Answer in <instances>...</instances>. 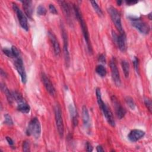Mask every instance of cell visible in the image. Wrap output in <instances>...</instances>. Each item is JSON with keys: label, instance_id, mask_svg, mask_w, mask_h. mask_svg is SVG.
Wrapping results in <instances>:
<instances>
[{"label": "cell", "instance_id": "cell-17", "mask_svg": "<svg viewBox=\"0 0 152 152\" xmlns=\"http://www.w3.org/2000/svg\"><path fill=\"white\" fill-rule=\"evenodd\" d=\"M68 109H69V112L70 113L71 118L72 119V124L74 126H75L78 125V122L77 113L75 110V108L72 104H70L68 106Z\"/></svg>", "mask_w": 152, "mask_h": 152}, {"label": "cell", "instance_id": "cell-19", "mask_svg": "<svg viewBox=\"0 0 152 152\" xmlns=\"http://www.w3.org/2000/svg\"><path fill=\"white\" fill-rule=\"evenodd\" d=\"M60 5L63 10V12L66 17V18L68 20H70V17H71V10H70V7L69 5V4L64 1H59Z\"/></svg>", "mask_w": 152, "mask_h": 152}, {"label": "cell", "instance_id": "cell-42", "mask_svg": "<svg viewBox=\"0 0 152 152\" xmlns=\"http://www.w3.org/2000/svg\"><path fill=\"white\" fill-rule=\"evenodd\" d=\"M151 13H150L149 15H148V18H149L150 20H151Z\"/></svg>", "mask_w": 152, "mask_h": 152}, {"label": "cell", "instance_id": "cell-7", "mask_svg": "<svg viewBox=\"0 0 152 152\" xmlns=\"http://www.w3.org/2000/svg\"><path fill=\"white\" fill-rule=\"evenodd\" d=\"M61 34L62 37L63 38V42H64V58L65 61L66 63V65L67 66L69 65V61H70V58H69V53L68 50V34L67 31L63 24H61Z\"/></svg>", "mask_w": 152, "mask_h": 152}, {"label": "cell", "instance_id": "cell-16", "mask_svg": "<svg viewBox=\"0 0 152 152\" xmlns=\"http://www.w3.org/2000/svg\"><path fill=\"white\" fill-rule=\"evenodd\" d=\"M23 4V8L24 9V12L26 14L27 17L29 18H32L33 15V7H32V1L30 0H25L21 1Z\"/></svg>", "mask_w": 152, "mask_h": 152}, {"label": "cell", "instance_id": "cell-28", "mask_svg": "<svg viewBox=\"0 0 152 152\" xmlns=\"http://www.w3.org/2000/svg\"><path fill=\"white\" fill-rule=\"evenodd\" d=\"M4 118H5L4 123H5L6 125H9V126H11V125H13L12 119L11 116H10L9 114H8V113L5 114Z\"/></svg>", "mask_w": 152, "mask_h": 152}, {"label": "cell", "instance_id": "cell-11", "mask_svg": "<svg viewBox=\"0 0 152 152\" xmlns=\"http://www.w3.org/2000/svg\"><path fill=\"white\" fill-rule=\"evenodd\" d=\"M14 66L18 73L20 75L22 83L25 84L27 81V75H26V72L24 66L23 62L21 57L15 59L14 61Z\"/></svg>", "mask_w": 152, "mask_h": 152}, {"label": "cell", "instance_id": "cell-32", "mask_svg": "<svg viewBox=\"0 0 152 152\" xmlns=\"http://www.w3.org/2000/svg\"><path fill=\"white\" fill-rule=\"evenodd\" d=\"M132 63L134 66V68L137 73H139V61L137 57H134V59L132 61Z\"/></svg>", "mask_w": 152, "mask_h": 152}, {"label": "cell", "instance_id": "cell-34", "mask_svg": "<svg viewBox=\"0 0 152 152\" xmlns=\"http://www.w3.org/2000/svg\"><path fill=\"white\" fill-rule=\"evenodd\" d=\"M49 11H50V12L52 13L53 14H58L57 10H56L55 7L53 4H49Z\"/></svg>", "mask_w": 152, "mask_h": 152}, {"label": "cell", "instance_id": "cell-20", "mask_svg": "<svg viewBox=\"0 0 152 152\" xmlns=\"http://www.w3.org/2000/svg\"><path fill=\"white\" fill-rule=\"evenodd\" d=\"M1 88L2 91L5 94L7 99L9 103L12 104L13 103V102L14 101L12 94V92L10 91V90L7 88L6 86L2 83H1Z\"/></svg>", "mask_w": 152, "mask_h": 152}, {"label": "cell", "instance_id": "cell-3", "mask_svg": "<svg viewBox=\"0 0 152 152\" xmlns=\"http://www.w3.org/2000/svg\"><path fill=\"white\" fill-rule=\"evenodd\" d=\"M26 133L28 136H33L37 139L41 134V125L38 118L34 117L29 122Z\"/></svg>", "mask_w": 152, "mask_h": 152}, {"label": "cell", "instance_id": "cell-29", "mask_svg": "<svg viewBox=\"0 0 152 152\" xmlns=\"http://www.w3.org/2000/svg\"><path fill=\"white\" fill-rule=\"evenodd\" d=\"M11 50H12V54H13V56H14V58H15V59L16 58H20V51L19 50L14 46H12L11 48Z\"/></svg>", "mask_w": 152, "mask_h": 152}, {"label": "cell", "instance_id": "cell-35", "mask_svg": "<svg viewBox=\"0 0 152 152\" xmlns=\"http://www.w3.org/2000/svg\"><path fill=\"white\" fill-rule=\"evenodd\" d=\"M86 151L90 152L93 151V146L91 145V144L90 142H87L86 144Z\"/></svg>", "mask_w": 152, "mask_h": 152}, {"label": "cell", "instance_id": "cell-2", "mask_svg": "<svg viewBox=\"0 0 152 152\" xmlns=\"http://www.w3.org/2000/svg\"><path fill=\"white\" fill-rule=\"evenodd\" d=\"M96 95L97 98V101L99 104V106L101 110L102 111L105 118L106 119L107 122L112 126H115V121L114 119V117L113 113L110 109V108L104 103L102 99L101 91L99 88H97L96 89Z\"/></svg>", "mask_w": 152, "mask_h": 152}, {"label": "cell", "instance_id": "cell-18", "mask_svg": "<svg viewBox=\"0 0 152 152\" xmlns=\"http://www.w3.org/2000/svg\"><path fill=\"white\" fill-rule=\"evenodd\" d=\"M82 115L83 124L85 127L89 128L90 126V115L88 109L86 106H83L82 108Z\"/></svg>", "mask_w": 152, "mask_h": 152}, {"label": "cell", "instance_id": "cell-33", "mask_svg": "<svg viewBox=\"0 0 152 152\" xmlns=\"http://www.w3.org/2000/svg\"><path fill=\"white\" fill-rule=\"evenodd\" d=\"M23 150L24 151H30V142L28 140H25L23 142Z\"/></svg>", "mask_w": 152, "mask_h": 152}, {"label": "cell", "instance_id": "cell-13", "mask_svg": "<svg viewBox=\"0 0 152 152\" xmlns=\"http://www.w3.org/2000/svg\"><path fill=\"white\" fill-rule=\"evenodd\" d=\"M41 78L42 82L44 84V86L47 90V91L51 95V96H55L56 93V91L55 89L54 86H53L51 81L49 78V77L43 72L41 74Z\"/></svg>", "mask_w": 152, "mask_h": 152}, {"label": "cell", "instance_id": "cell-31", "mask_svg": "<svg viewBox=\"0 0 152 152\" xmlns=\"http://www.w3.org/2000/svg\"><path fill=\"white\" fill-rule=\"evenodd\" d=\"M2 52H4V53L9 58H14V56H13V54H12V50L11 49H8L7 48H4L3 49H2Z\"/></svg>", "mask_w": 152, "mask_h": 152}, {"label": "cell", "instance_id": "cell-1", "mask_svg": "<svg viewBox=\"0 0 152 152\" xmlns=\"http://www.w3.org/2000/svg\"><path fill=\"white\" fill-rule=\"evenodd\" d=\"M72 7H73V10L75 12V15L77 18V20L79 21L80 26L81 27L83 34L84 37V40L86 42L88 52L90 53H92V48H91V43L90 41V36H89V33L88 31V28H87L86 23L83 18V17L81 14V12L80 11V8L78 7V5L76 4H73Z\"/></svg>", "mask_w": 152, "mask_h": 152}, {"label": "cell", "instance_id": "cell-36", "mask_svg": "<svg viewBox=\"0 0 152 152\" xmlns=\"http://www.w3.org/2000/svg\"><path fill=\"white\" fill-rule=\"evenodd\" d=\"M98 60L99 62H100L102 63H105L106 62L105 56L103 54H100L98 57Z\"/></svg>", "mask_w": 152, "mask_h": 152}, {"label": "cell", "instance_id": "cell-6", "mask_svg": "<svg viewBox=\"0 0 152 152\" xmlns=\"http://www.w3.org/2000/svg\"><path fill=\"white\" fill-rule=\"evenodd\" d=\"M54 112H55V121H56L57 129L60 137L62 138L64 133V122H63V119L62 116L61 109L60 106L58 104H56L55 105L54 108Z\"/></svg>", "mask_w": 152, "mask_h": 152}, {"label": "cell", "instance_id": "cell-9", "mask_svg": "<svg viewBox=\"0 0 152 152\" xmlns=\"http://www.w3.org/2000/svg\"><path fill=\"white\" fill-rule=\"evenodd\" d=\"M12 8L17 15V18L18 20V21L21 27L26 31H28V26L27 20L26 15L24 14L23 11L20 10V8L18 7V5L15 3H12Z\"/></svg>", "mask_w": 152, "mask_h": 152}, {"label": "cell", "instance_id": "cell-27", "mask_svg": "<svg viewBox=\"0 0 152 152\" xmlns=\"http://www.w3.org/2000/svg\"><path fill=\"white\" fill-rule=\"evenodd\" d=\"M46 12H47V10L43 5H40L38 6L37 9V13L38 15H46Z\"/></svg>", "mask_w": 152, "mask_h": 152}, {"label": "cell", "instance_id": "cell-39", "mask_svg": "<svg viewBox=\"0 0 152 152\" xmlns=\"http://www.w3.org/2000/svg\"><path fill=\"white\" fill-rule=\"evenodd\" d=\"M96 150L98 152H103L104 151V150L101 145H97L96 147Z\"/></svg>", "mask_w": 152, "mask_h": 152}, {"label": "cell", "instance_id": "cell-41", "mask_svg": "<svg viewBox=\"0 0 152 152\" xmlns=\"http://www.w3.org/2000/svg\"><path fill=\"white\" fill-rule=\"evenodd\" d=\"M122 1H116V3H117V4H118V5H121V4H122Z\"/></svg>", "mask_w": 152, "mask_h": 152}, {"label": "cell", "instance_id": "cell-24", "mask_svg": "<svg viewBox=\"0 0 152 152\" xmlns=\"http://www.w3.org/2000/svg\"><path fill=\"white\" fill-rule=\"evenodd\" d=\"M12 94L14 101L17 102L18 103H20L25 102L21 94L20 93H19L18 91H12Z\"/></svg>", "mask_w": 152, "mask_h": 152}, {"label": "cell", "instance_id": "cell-12", "mask_svg": "<svg viewBox=\"0 0 152 152\" xmlns=\"http://www.w3.org/2000/svg\"><path fill=\"white\" fill-rule=\"evenodd\" d=\"M111 101L115 108L117 117L119 119H122L126 114V110L122 106L121 104L115 96H112L111 97Z\"/></svg>", "mask_w": 152, "mask_h": 152}, {"label": "cell", "instance_id": "cell-21", "mask_svg": "<svg viewBox=\"0 0 152 152\" xmlns=\"http://www.w3.org/2000/svg\"><path fill=\"white\" fill-rule=\"evenodd\" d=\"M17 109L18 111H20L23 113H28L30 110V106L25 102L20 103H18Z\"/></svg>", "mask_w": 152, "mask_h": 152}, {"label": "cell", "instance_id": "cell-15", "mask_svg": "<svg viewBox=\"0 0 152 152\" xmlns=\"http://www.w3.org/2000/svg\"><path fill=\"white\" fill-rule=\"evenodd\" d=\"M145 135V132L140 129H133L128 135V138L131 142H136L142 138Z\"/></svg>", "mask_w": 152, "mask_h": 152}, {"label": "cell", "instance_id": "cell-26", "mask_svg": "<svg viewBox=\"0 0 152 152\" xmlns=\"http://www.w3.org/2000/svg\"><path fill=\"white\" fill-rule=\"evenodd\" d=\"M91 4V5L92 7H93L94 11L96 12L97 14H98L99 15H102L103 14V12H102V11L101 10V8L99 7V5L97 4V2L95 1H90Z\"/></svg>", "mask_w": 152, "mask_h": 152}, {"label": "cell", "instance_id": "cell-38", "mask_svg": "<svg viewBox=\"0 0 152 152\" xmlns=\"http://www.w3.org/2000/svg\"><path fill=\"white\" fill-rule=\"evenodd\" d=\"M6 140H7V142H8V144H9L11 146H12V145H14V141H13V140H12L10 137H6Z\"/></svg>", "mask_w": 152, "mask_h": 152}, {"label": "cell", "instance_id": "cell-25", "mask_svg": "<svg viewBox=\"0 0 152 152\" xmlns=\"http://www.w3.org/2000/svg\"><path fill=\"white\" fill-rule=\"evenodd\" d=\"M125 102L127 105L131 108L132 110H134L135 108V103L133 100V99L131 97L127 96L125 98Z\"/></svg>", "mask_w": 152, "mask_h": 152}, {"label": "cell", "instance_id": "cell-30", "mask_svg": "<svg viewBox=\"0 0 152 152\" xmlns=\"http://www.w3.org/2000/svg\"><path fill=\"white\" fill-rule=\"evenodd\" d=\"M144 103H145L147 109L149 110V112L150 113H151V109H152L151 108V104H151V100L149 98H148V97L144 98Z\"/></svg>", "mask_w": 152, "mask_h": 152}, {"label": "cell", "instance_id": "cell-5", "mask_svg": "<svg viewBox=\"0 0 152 152\" xmlns=\"http://www.w3.org/2000/svg\"><path fill=\"white\" fill-rule=\"evenodd\" d=\"M132 26L138 30L141 33L144 34H148L150 31V26L140 18L129 17Z\"/></svg>", "mask_w": 152, "mask_h": 152}, {"label": "cell", "instance_id": "cell-37", "mask_svg": "<svg viewBox=\"0 0 152 152\" xmlns=\"http://www.w3.org/2000/svg\"><path fill=\"white\" fill-rule=\"evenodd\" d=\"M125 2L127 5H134V4H137L138 2V1H134V0H129V1H126Z\"/></svg>", "mask_w": 152, "mask_h": 152}, {"label": "cell", "instance_id": "cell-10", "mask_svg": "<svg viewBox=\"0 0 152 152\" xmlns=\"http://www.w3.org/2000/svg\"><path fill=\"white\" fill-rule=\"evenodd\" d=\"M110 68L111 70V74H112V78L115 83V84L117 86H121V77L119 72V70L117 67L116 59L115 58H113L110 61Z\"/></svg>", "mask_w": 152, "mask_h": 152}, {"label": "cell", "instance_id": "cell-23", "mask_svg": "<svg viewBox=\"0 0 152 152\" xmlns=\"http://www.w3.org/2000/svg\"><path fill=\"white\" fill-rule=\"evenodd\" d=\"M96 72L101 77H105L106 75V73H107L106 68L102 65H98L96 67Z\"/></svg>", "mask_w": 152, "mask_h": 152}, {"label": "cell", "instance_id": "cell-22", "mask_svg": "<svg viewBox=\"0 0 152 152\" xmlns=\"http://www.w3.org/2000/svg\"><path fill=\"white\" fill-rule=\"evenodd\" d=\"M121 66L125 77L128 78L129 75V65L128 62L126 60H122L121 61Z\"/></svg>", "mask_w": 152, "mask_h": 152}, {"label": "cell", "instance_id": "cell-4", "mask_svg": "<svg viewBox=\"0 0 152 152\" xmlns=\"http://www.w3.org/2000/svg\"><path fill=\"white\" fill-rule=\"evenodd\" d=\"M107 11L108 13L110 15V17L111 18L112 21H113V24H115L116 28L118 30V31L120 33L125 32L122 26V23H121V15L118 11L113 7L110 6L107 8Z\"/></svg>", "mask_w": 152, "mask_h": 152}, {"label": "cell", "instance_id": "cell-14", "mask_svg": "<svg viewBox=\"0 0 152 152\" xmlns=\"http://www.w3.org/2000/svg\"><path fill=\"white\" fill-rule=\"evenodd\" d=\"M48 36L50 39V40L51 42V43L53 46V49L54 50V53L55 55L58 56L61 53V49H60V46L59 43L58 42V40L55 35V34L51 31H48Z\"/></svg>", "mask_w": 152, "mask_h": 152}, {"label": "cell", "instance_id": "cell-8", "mask_svg": "<svg viewBox=\"0 0 152 152\" xmlns=\"http://www.w3.org/2000/svg\"><path fill=\"white\" fill-rule=\"evenodd\" d=\"M112 37L114 42L117 45L119 50L123 52L126 50V37L125 33H120L119 35L116 34L115 31H112Z\"/></svg>", "mask_w": 152, "mask_h": 152}, {"label": "cell", "instance_id": "cell-40", "mask_svg": "<svg viewBox=\"0 0 152 152\" xmlns=\"http://www.w3.org/2000/svg\"><path fill=\"white\" fill-rule=\"evenodd\" d=\"M1 75L2 76V77H7V73L5 72V71H4L3 70H2V69L1 68Z\"/></svg>", "mask_w": 152, "mask_h": 152}]
</instances>
